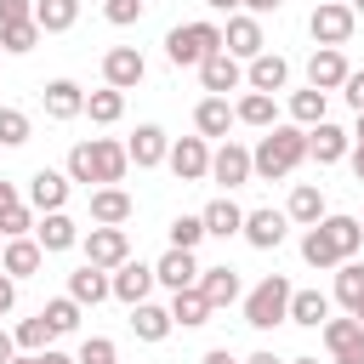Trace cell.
Returning a JSON list of instances; mask_svg holds the SVG:
<instances>
[{"label": "cell", "instance_id": "61", "mask_svg": "<svg viewBox=\"0 0 364 364\" xmlns=\"http://www.w3.org/2000/svg\"><path fill=\"white\" fill-rule=\"evenodd\" d=\"M353 318H358V324H364V301H358V307H353Z\"/></svg>", "mask_w": 364, "mask_h": 364}, {"label": "cell", "instance_id": "15", "mask_svg": "<svg viewBox=\"0 0 364 364\" xmlns=\"http://www.w3.org/2000/svg\"><path fill=\"white\" fill-rule=\"evenodd\" d=\"M347 57H341V46H313V57H307V85H318V91H341L347 85Z\"/></svg>", "mask_w": 364, "mask_h": 364}, {"label": "cell", "instance_id": "6", "mask_svg": "<svg viewBox=\"0 0 364 364\" xmlns=\"http://www.w3.org/2000/svg\"><path fill=\"white\" fill-rule=\"evenodd\" d=\"M165 165H171L176 182H205L210 176V142L205 136H176L171 154H165Z\"/></svg>", "mask_w": 364, "mask_h": 364}, {"label": "cell", "instance_id": "64", "mask_svg": "<svg viewBox=\"0 0 364 364\" xmlns=\"http://www.w3.org/2000/svg\"><path fill=\"white\" fill-rule=\"evenodd\" d=\"M0 57H6V51H0Z\"/></svg>", "mask_w": 364, "mask_h": 364}, {"label": "cell", "instance_id": "9", "mask_svg": "<svg viewBox=\"0 0 364 364\" xmlns=\"http://www.w3.org/2000/svg\"><path fill=\"white\" fill-rule=\"evenodd\" d=\"M318 336H324V347H330L336 364H364V324H358L353 313H347V318H324Z\"/></svg>", "mask_w": 364, "mask_h": 364}, {"label": "cell", "instance_id": "51", "mask_svg": "<svg viewBox=\"0 0 364 364\" xmlns=\"http://www.w3.org/2000/svg\"><path fill=\"white\" fill-rule=\"evenodd\" d=\"M284 0H239V11H250V17H267V11H279Z\"/></svg>", "mask_w": 364, "mask_h": 364}, {"label": "cell", "instance_id": "55", "mask_svg": "<svg viewBox=\"0 0 364 364\" xmlns=\"http://www.w3.org/2000/svg\"><path fill=\"white\" fill-rule=\"evenodd\" d=\"M40 364H80V358H68V353H57V347H46V353H40Z\"/></svg>", "mask_w": 364, "mask_h": 364}, {"label": "cell", "instance_id": "49", "mask_svg": "<svg viewBox=\"0 0 364 364\" xmlns=\"http://www.w3.org/2000/svg\"><path fill=\"white\" fill-rule=\"evenodd\" d=\"M11 17H34V0H0V23Z\"/></svg>", "mask_w": 364, "mask_h": 364}, {"label": "cell", "instance_id": "53", "mask_svg": "<svg viewBox=\"0 0 364 364\" xmlns=\"http://www.w3.org/2000/svg\"><path fill=\"white\" fill-rule=\"evenodd\" d=\"M17 353H23V347H17V336H6V330H0V364H11Z\"/></svg>", "mask_w": 364, "mask_h": 364}, {"label": "cell", "instance_id": "17", "mask_svg": "<svg viewBox=\"0 0 364 364\" xmlns=\"http://www.w3.org/2000/svg\"><path fill=\"white\" fill-rule=\"evenodd\" d=\"M108 279H114V301H125V307L148 301V296H154V284H159L148 262H119V267H114Z\"/></svg>", "mask_w": 364, "mask_h": 364}, {"label": "cell", "instance_id": "22", "mask_svg": "<svg viewBox=\"0 0 364 364\" xmlns=\"http://www.w3.org/2000/svg\"><path fill=\"white\" fill-rule=\"evenodd\" d=\"M199 273H205V267L193 262V250H176V245L154 262V279H159L165 290H188V284H199Z\"/></svg>", "mask_w": 364, "mask_h": 364}, {"label": "cell", "instance_id": "50", "mask_svg": "<svg viewBox=\"0 0 364 364\" xmlns=\"http://www.w3.org/2000/svg\"><path fill=\"white\" fill-rule=\"evenodd\" d=\"M11 301H17V279L0 267V313H11Z\"/></svg>", "mask_w": 364, "mask_h": 364}, {"label": "cell", "instance_id": "14", "mask_svg": "<svg viewBox=\"0 0 364 364\" xmlns=\"http://www.w3.org/2000/svg\"><path fill=\"white\" fill-rule=\"evenodd\" d=\"M68 188H74V176L68 171H51V165H40L34 176H28V205L46 216V210H63L68 205Z\"/></svg>", "mask_w": 364, "mask_h": 364}, {"label": "cell", "instance_id": "25", "mask_svg": "<svg viewBox=\"0 0 364 364\" xmlns=\"http://www.w3.org/2000/svg\"><path fill=\"white\" fill-rule=\"evenodd\" d=\"M68 296H74L80 307H97V301H108V296H114V279H108V267H91V262H85V267H74V273H68Z\"/></svg>", "mask_w": 364, "mask_h": 364}, {"label": "cell", "instance_id": "57", "mask_svg": "<svg viewBox=\"0 0 364 364\" xmlns=\"http://www.w3.org/2000/svg\"><path fill=\"white\" fill-rule=\"evenodd\" d=\"M245 364H284V358H273V353H267V347H262V353H250V358H245Z\"/></svg>", "mask_w": 364, "mask_h": 364}, {"label": "cell", "instance_id": "44", "mask_svg": "<svg viewBox=\"0 0 364 364\" xmlns=\"http://www.w3.org/2000/svg\"><path fill=\"white\" fill-rule=\"evenodd\" d=\"M28 131H34V125H28L23 108H0V148H23Z\"/></svg>", "mask_w": 364, "mask_h": 364}, {"label": "cell", "instance_id": "46", "mask_svg": "<svg viewBox=\"0 0 364 364\" xmlns=\"http://www.w3.org/2000/svg\"><path fill=\"white\" fill-rule=\"evenodd\" d=\"M74 358H80V364H119V347H114L108 336H85Z\"/></svg>", "mask_w": 364, "mask_h": 364}, {"label": "cell", "instance_id": "23", "mask_svg": "<svg viewBox=\"0 0 364 364\" xmlns=\"http://www.w3.org/2000/svg\"><path fill=\"white\" fill-rule=\"evenodd\" d=\"M40 102H46L51 119H80V114H85V91H80V80H46Z\"/></svg>", "mask_w": 364, "mask_h": 364}, {"label": "cell", "instance_id": "39", "mask_svg": "<svg viewBox=\"0 0 364 364\" xmlns=\"http://www.w3.org/2000/svg\"><path fill=\"white\" fill-rule=\"evenodd\" d=\"M85 114H91V125H114V119L125 114V91H114V85L85 91Z\"/></svg>", "mask_w": 364, "mask_h": 364}, {"label": "cell", "instance_id": "48", "mask_svg": "<svg viewBox=\"0 0 364 364\" xmlns=\"http://www.w3.org/2000/svg\"><path fill=\"white\" fill-rule=\"evenodd\" d=\"M341 97H347V108H353V114H364V68H353V74H347Z\"/></svg>", "mask_w": 364, "mask_h": 364}, {"label": "cell", "instance_id": "54", "mask_svg": "<svg viewBox=\"0 0 364 364\" xmlns=\"http://www.w3.org/2000/svg\"><path fill=\"white\" fill-rule=\"evenodd\" d=\"M347 165H353V176L364 182V142H353V154H347Z\"/></svg>", "mask_w": 364, "mask_h": 364}, {"label": "cell", "instance_id": "41", "mask_svg": "<svg viewBox=\"0 0 364 364\" xmlns=\"http://www.w3.org/2000/svg\"><path fill=\"white\" fill-rule=\"evenodd\" d=\"M40 313H46V324H51L57 336H74V330H80V301H74V296H57V301H46Z\"/></svg>", "mask_w": 364, "mask_h": 364}, {"label": "cell", "instance_id": "56", "mask_svg": "<svg viewBox=\"0 0 364 364\" xmlns=\"http://www.w3.org/2000/svg\"><path fill=\"white\" fill-rule=\"evenodd\" d=\"M205 6H210V11H228V17L239 11V0H205Z\"/></svg>", "mask_w": 364, "mask_h": 364}, {"label": "cell", "instance_id": "40", "mask_svg": "<svg viewBox=\"0 0 364 364\" xmlns=\"http://www.w3.org/2000/svg\"><path fill=\"white\" fill-rule=\"evenodd\" d=\"M336 301H341L347 313L364 301V262H353V256H347V262L336 267Z\"/></svg>", "mask_w": 364, "mask_h": 364}, {"label": "cell", "instance_id": "1", "mask_svg": "<svg viewBox=\"0 0 364 364\" xmlns=\"http://www.w3.org/2000/svg\"><path fill=\"white\" fill-rule=\"evenodd\" d=\"M307 159V125H273V131H262V142L250 148V165H256V176L262 182H284L296 165Z\"/></svg>", "mask_w": 364, "mask_h": 364}, {"label": "cell", "instance_id": "20", "mask_svg": "<svg viewBox=\"0 0 364 364\" xmlns=\"http://www.w3.org/2000/svg\"><path fill=\"white\" fill-rule=\"evenodd\" d=\"M125 154H131V165H136V171H154V165H165V154H171V136H165V125H136V136L125 142Z\"/></svg>", "mask_w": 364, "mask_h": 364}, {"label": "cell", "instance_id": "30", "mask_svg": "<svg viewBox=\"0 0 364 364\" xmlns=\"http://www.w3.org/2000/svg\"><path fill=\"white\" fill-rule=\"evenodd\" d=\"M199 216H205V233H210V239H233V233H245V210H239L228 193H222V199H210Z\"/></svg>", "mask_w": 364, "mask_h": 364}, {"label": "cell", "instance_id": "31", "mask_svg": "<svg viewBox=\"0 0 364 364\" xmlns=\"http://www.w3.org/2000/svg\"><path fill=\"white\" fill-rule=\"evenodd\" d=\"M284 216H290V222H301V228H313V222H324L330 210H324V193H318L313 182H296V188H290V205H284Z\"/></svg>", "mask_w": 364, "mask_h": 364}, {"label": "cell", "instance_id": "28", "mask_svg": "<svg viewBox=\"0 0 364 364\" xmlns=\"http://www.w3.org/2000/svg\"><path fill=\"white\" fill-rule=\"evenodd\" d=\"M233 114H239V125H250V131H273V125H279L273 91H245V97L233 102Z\"/></svg>", "mask_w": 364, "mask_h": 364}, {"label": "cell", "instance_id": "26", "mask_svg": "<svg viewBox=\"0 0 364 364\" xmlns=\"http://www.w3.org/2000/svg\"><path fill=\"white\" fill-rule=\"evenodd\" d=\"M210 296L199 290V284H188V290H171V318H176V330H199V324H210Z\"/></svg>", "mask_w": 364, "mask_h": 364}, {"label": "cell", "instance_id": "33", "mask_svg": "<svg viewBox=\"0 0 364 364\" xmlns=\"http://www.w3.org/2000/svg\"><path fill=\"white\" fill-rule=\"evenodd\" d=\"M324 318H330V296H324V290H290V324L318 330Z\"/></svg>", "mask_w": 364, "mask_h": 364}, {"label": "cell", "instance_id": "19", "mask_svg": "<svg viewBox=\"0 0 364 364\" xmlns=\"http://www.w3.org/2000/svg\"><path fill=\"white\" fill-rule=\"evenodd\" d=\"M245 85H250V91H273V97H279V91L290 85V63H284L279 51H262V57H250V63H245Z\"/></svg>", "mask_w": 364, "mask_h": 364}, {"label": "cell", "instance_id": "11", "mask_svg": "<svg viewBox=\"0 0 364 364\" xmlns=\"http://www.w3.org/2000/svg\"><path fill=\"white\" fill-rule=\"evenodd\" d=\"M142 74H148V57H142L136 46H114V51H102V85L131 91V85H142Z\"/></svg>", "mask_w": 364, "mask_h": 364}, {"label": "cell", "instance_id": "18", "mask_svg": "<svg viewBox=\"0 0 364 364\" xmlns=\"http://www.w3.org/2000/svg\"><path fill=\"white\" fill-rule=\"evenodd\" d=\"M34 239H40V250H46V256L74 250V245H80V222H74L68 210H46V216L34 222Z\"/></svg>", "mask_w": 364, "mask_h": 364}, {"label": "cell", "instance_id": "27", "mask_svg": "<svg viewBox=\"0 0 364 364\" xmlns=\"http://www.w3.org/2000/svg\"><path fill=\"white\" fill-rule=\"evenodd\" d=\"M131 330H136V341L159 347V341L176 330V318H171V307H159V301H136V307H131Z\"/></svg>", "mask_w": 364, "mask_h": 364}, {"label": "cell", "instance_id": "36", "mask_svg": "<svg viewBox=\"0 0 364 364\" xmlns=\"http://www.w3.org/2000/svg\"><path fill=\"white\" fill-rule=\"evenodd\" d=\"M318 228L330 233V245L341 250V262H347V256H358V245H364V222H358V216H324Z\"/></svg>", "mask_w": 364, "mask_h": 364}, {"label": "cell", "instance_id": "8", "mask_svg": "<svg viewBox=\"0 0 364 364\" xmlns=\"http://www.w3.org/2000/svg\"><path fill=\"white\" fill-rule=\"evenodd\" d=\"M80 250H85L91 267H108V273H114L119 262H131V239H125V228H102V222L80 239Z\"/></svg>", "mask_w": 364, "mask_h": 364}, {"label": "cell", "instance_id": "10", "mask_svg": "<svg viewBox=\"0 0 364 364\" xmlns=\"http://www.w3.org/2000/svg\"><path fill=\"white\" fill-rule=\"evenodd\" d=\"M284 233H290V216H284V210H273V205L245 210V233H239V239H245L250 250H279Z\"/></svg>", "mask_w": 364, "mask_h": 364}, {"label": "cell", "instance_id": "13", "mask_svg": "<svg viewBox=\"0 0 364 364\" xmlns=\"http://www.w3.org/2000/svg\"><path fill=\"white\" fill-rule=\"evenodd\" d=\"M222 46H228L239 63L262 57V51H267V40H262V17H250V11H233V17H228V28H222Z\"/></svg>", "mask_w": 364, "mask_h": 364}, {"label": "cell", "instance_id": "37", "mask_svg": "<svg viewBox=\"0 0 364 364\" xmlns=\"http://www.w3.org/2000/svg\"><path fill=\"white\" fill-rule=\"evenodd\" d=\"M301 262H307V267H318V273H324V267H341V250L330 245V233H324L318 222L301 233Z\"/></svg>", "mask_w": 364, "mask_h": 364}, {"label": "cell", "instance_id": "3", "mask_svg": "<svg viewBox=\"0 0 364 364\" xmlns=\"http://www.w3.org/2000/svg\"><path fill=\"white\" fill-rule=\"evenodd\" d=\"M216 51H222V23H210V17L176 23V28L165 34V57H171L176 68H199V63L216 57Z\"/></svg>", "mask_w": 364, "mask_h": 364}, {"label": "cell", "instance_id": "43", "mask_svg": "<svg viewBox=\"0 0 364 364\" xmlns=\"http://www.w3.org/2000/svg\"><path fill=\"white\" fill-rule=\"evenodd\" d=\"M28 228H34V205H23V199L0 205V239H23Z\"/></svg>", "mask_w": 364, "mask_h": 364}, {"label": "cell", "instance_id": "7", "mask_svg": "<svg viewBox=\"0 0 364 364\" xmlns=\"http://www.w3.org/2000/svg\"><path fill=\"white\" fill-rule=\"evenodd\" d=\"M256 176V165H250V148H239L233 136H222V148H210V182H222L228 193L233 188H245Z\"/></svg>", "mask_w": 364, "mask_h": 364}, {"label": "cell", "instance_id": "24", "mask_svg": "<svg viewBox=\"0 0 364 364\" xmlns=\"http://www.w3.org/2000/svg\"><path fill=\"white\" fill-rule=\"evenodd\" d=\"M239 125V114H233V102L228 97H199V108H193V131L210 142V136H228Z\"/></svg>", "mask_w": 364, "mask_h": 364}, {"label": "cell", "instance_id": "35", "mask_svg": "<svg viewBox=\"0 0 364 364\" xmlns=\"http://www.w3.org/2000/svg\"><path fill=\"white\" fill-rule=\"evenodd\" d=\"M34 23L46 34H68L80 23V0H34Z\"/></svg>", "mask_w": 364, "mask_h": 364}, {"label": "cell", "instance_id": "52", "mask_svg": "<svg viewBox=\"0 0 364 364\" xmlns=\"http://www.w3.org/2000/svg\"><path fill=\"white\" fill-rule=\"evenodd\" d=\"M199 364H245V358H233V353H228V347H210V353H205V358H199Z\"/></svg>", "mask_w": 364, "mask_h": 364}, {"label": "cell", "instance_id": "34", "mask_svg": "<svg viewBox=\"0 0 364 364\" xmlns=\"http://www.w3.org/2000/svg\"><path fill=\"white\" fill-rule=\"evenodd\" d=\"M40 34H46V28H40L34 17H11V23H0V51H6V57H23V51L40 46Z\"/></svg>", "mask_w": 364, "mask_h": 364}, {"label": "cell", "instance_id": "38", "mask_svg": "<svg viewBox=\"0 0 364 364\" xmlns=\"http://www.w3.org/2000/svg\"><path fill=\"white\" fill-rule=\"evenodd\" d=\"M324 108H330V91H318V85H307V91H290V119L296 125H318L324 119Z\"/></svg>", "mask_w": 364, "mask_h": 364}, {"label": "cell", "instance_id": "2", "mask_svg": "<svg viewBox=\"0 0 364 364\" xmlns=\"http://www.w3.org/2000/svg\"><path fill=\"white\" fill-rule=\"evenodd\" d=\"M125 165H131V154H125V142H114V136H91V142H74L68 148V176L74 182H97V188H114V182H125Z\"/></svg>", "mask_w": 364, "mask_h": 364}, {"label": "cell", "instance_id": "62", "mask_svg": "<svg viewBox=\"0 0 364 364\" xmlns=\"http://www.w3.org/2000/svg\"><path fill=\"white\" fill-rule=\"evenodd\" d=\"M284 364H318V358H284Z\"/></svg>", "mask_w": 364, "mask_h": 364}, {"label": "cell", "instance_id": "58", "mask_svg": "<svg viewBox=\"0 0 364 364\" xmlns=\"http://www.w3.org/2000/svg\"><path fill=\"white\" fill-rule=\"evenodd\" d=\"M11 199H17V188H11V182H0V205H11Z\"/></svg>", "mask_w": 364, "mask_h": 364}, {"label": "cell", "instance_id": "42", "mask_svg": "<svg viewBox=\"0 0 364 364\" xmlns=\"http://www.w3.org/2000/svg\"><path fill=\"white\" fill-rule=\"evenodd\" d=\"M11 336H17V347H23V353H46V347H51V336H57V330H51V324H46V313H34V318H23V324H17V330H11Z\"/></svg>", "mask_w": 364, "mask_h": 364}, {"label": "cell", "instance_id": "45", "mask_svg": "<svg viewBox=\"0 0 364 364\" xmlns=\"http://www.w3.org/2000/svg\"><path fill=\"white\" fill-rule=\"evenodd\" d=\"M199 239H210L205 233V216H176L171 222V245L176 250H199Z\"/></svg>", "mask_w": 364, "mask_h": 364}, {"label": "cell", "instance_id": "29", "mask_svg": "<svg viewBox=\"0 0 364 364\" xmlns=\"http://www.w3.org/2000/svg\"><path fill=\"white\" fill-rule=\"evenodd\" d=\"M91 222H102V228H125L131 222V193L114 182V188H97L91 193Z\"/></svg>", "mask_w": 364, "mask_h": 364}, {"label": "cell", "instance_id": "63", "mask_svg": "<svg viewBox=\"0 0 364 364\" xmlns=\"http://www.w3.org/2000/svg\"><path fill=\"white\" fill-rule=\"evenodd\" d=\"M347 6H353V11H358V17H364V0H347Z\"/></svg>", "mask_w": 364, "mask_h": 364}, {"label": "cell", "instance_id": "59", "mask_svg": "<svg viewBox=\"0 0 364 364\" xmlns=\"http://www.w3.org/2000/svg\"><path fill=\"white\" fill-rule=\"evenodd\" d=\"M11 364H40V353H17V358H11Z\"/></svg>", "mask_w": 364, "mask_h": 364}, {"label": "cell", "instance_id": "16", "mask_svg": "<svg viewBox=\"0 0 364 364\" xmlns=\"http://www.w3.org/2000/svg\"><path fill=\"white\" fill-rule=\"evenodd\" d=\"M353 154V131H341V125H330V119H318L313 131H307V159H318V165H341Z\"/></svg>", "mask_w": 364, "mask_h": 364}, {"label": "cell", "instance_id": "21", "mask_svg": "<svg viewBox=\"0 0 364 364\" xmlns=\"http://www.w3.org/2000/svg\"><path fill=\"white\" fill-rule=\"evenodd\" d=\"M0 267H6L11 279H34V273L46 267L40 239H28V233H23V239H6V245H0Z\"/></svg>", "mask_w": 364, "mask_h": 364}, {"label": "cell", "instance_id": "32", "mask_svg": "<svg viewBox=\"0 0 364 364\" xmlns=\"http://www.w3.org/2000/svg\"><path fill=\"white\" fill-rule=\"evenodd\" d=\"M199 290L210 296V307H233V301L245 296V290H239V273H233L228 262H222V267H205V273H199Z\"/></svg>", "mask_w": 364, "mask_h": 364}, {"label": "cell", "instance_id": "5", "mask_svg": "<svg viewBox=\"0 0 364 364\" xmlns=\"http://www.w3.org/2000/svg\"><path fill=\"white\" fill-rule=\"evenodd\" d=\"M353 28H358V11H353L347 0H318V6H313V17H307L313 46H347V40H353Z\"/></svg>", "mask_w": 364, "mask_h": 364}, {"label": "cell", "instance_id": "12", "mask_svg": "<svg viewBox=\"0 0 364 364\" xmlns=\"http://www.w3.org/2000/svg\"><path fill=\"white\" fill-rule=\"evenodd\" d=\"M199 85H205V97H228V91H239V85H245V63L222 46L216 57H205V63H199Z\"/></svg>", "mask_w": 364, "mask_h": 364}, {"label": "cell", "instance_id": "4", "mask_svg": "<svg viewBox=\"0 0 364 364\" xmlns=\"http://www.w3.org/2000/svg\"><path fill=\"white\" fill-rule=\"evenodd\" d=\"M245 324H250V330H279V324H290V279H284V273H267V279L245 296Z\"/></svg>", "mask_w": 364, "mask_h": 364}, {"label": "cell", "instance_id": "60", "mask_svg": "<svg viewBox=\"0 0 364 364\" xmlns=\"http://www.w3.org/2000/svg\"><path fill=\"white\" fill-rule=\"evenodd\" d=\"M353 142H364V114H358V125H353Z\"/></svg>", "mask_w": 364, "mask_h": 364}, {"label": "cell", "instance_id": "47", "mask_svg": "<svg viewBox=\"0 0 364 364\" xmlns=\"http://www.w3.org/2000/svg\"><path fill=\"white\" fill-rule=\"evenodd\" d=\"M102 17H108L114 28H131V23L142 17V0H102Z\"/></svg>", "mask_w": 364, "mask_h": 364}]
</instances>
